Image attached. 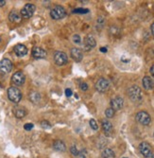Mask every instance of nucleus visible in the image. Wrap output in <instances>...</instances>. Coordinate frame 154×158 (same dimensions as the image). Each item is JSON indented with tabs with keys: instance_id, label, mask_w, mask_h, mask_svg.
Here are the masks:
<instances>
[{
	"instance_id": "nucleus-5",
	"label": "nucleus",
	"mask_w": 154,
	"mask_h": 158,
	"mask_svg": "<svg viewBox=\"0 0 154 158\" xmlns=\"http://www.w3.org/2000/svg\"><path fill=\"white\" fill-rule=\"evenodd\" d=\"M136 120L142 125H148L150 123L151 118H150V116H149L147 112L141 111L136 115Z\"/></svg>"
},
{
	"instance_id": "nucleus-23",
	"label": "nucleus",
	"mask_w": 154,
	"mask_h": 158,
	"mask_svg": "<svg viewBox=\"0 0 154 158\" xmlns=\"http://www.w3.org/2000/svg\"><path fill=\"white\" fill-rule=\"evenodd\" d=\"M105 115L108 117V118H111L113 116H115V110L112 108H108L106 111H105Z\"/></svg>"
},
{
	"instance_id": "nucleus-2",
	"label": "nucleus",
	"mask_w": 154,
	"mask_h": 158,
	"mask_svg": "<svg viewBox=\"0 0 154 158\" xmlns=\"http://www.w3.org/2000/svg\"><path fill=\"white\" fill-rule=\"evenodd\" d=\"M8 97L13 102L18 103L22 99V93L17 87H10L8 89Z\"/></svg>"
},
{
	"instance_id": "nucleus-32",
	"label": "nucleus",
	"mask_w": 154,
	"mask_h": 158,
	"mask_svg": "<svg viewBox=\"0 0 154 158\" xmlns=\"http://www.w3.org/2000/svg\"><path fill=\"white\" fill-rule=\"evenodd\" d=\"M80 88H82V90L86 91L87 89H88V84H87V83H83L80 84Z\"/></svg>"
},
{
	"instance_id": "nucleus-40",
	"label": "nucleus",
	"mask_w": 154,
	"mask_h": 158,
	"mask_svg": "<svg viewBox=\"0 0 154 158\" xmlns=\"http://www.w3.org/2000/svg\"><path fill=\"white\" fill-rule=\"evenodd\" d=\"M123 158H127V157H123Z\"/></svg>"
},
{
	"instance_id": "nucleus-39",
	"label": "nucleus",
	"mask_w": 154,
	"mask_h": 158,
	"mask_svg": "<svg viewBox=\"0 0 154 158\" xmlns=\"http://www.w3.org/2000/svg\"><path fill=\"white\" fill-rule=\"evenodd\" d=\"M152 158H154V153H153V154H152Z\"/></svg>"
},
{
	"instance_id": "nucleus-3",
	"label": "nucleus",
	"mask_w": 154,
	"mask_h": 158,
	"mask_svg": "<svg viewBox=\"0 0 154 158\" xmlns=\"http://www.w3.org/2000/svg\"><path fill=\"white\" fill-rule=\"evenodd\" d=\"M65 14H66L65 10H64V8L62 6H56L50 11V16L55 20L63 18L64 16H65Z\"/></svg>"
},
{
	"instance_id": "nucleus-25",
	"label": "nucleus",
	"mask_w": 154,
	"mask_h": 158,
	"mask_svg": "<svg viewBox=\"0 0 154 158\" xmlns=\"http://www.w3.org/2000/svg\"><path fill=\"white\" fill-rule=\"evenodd\" d=\"M72 40H73V42L76 43V44H80V42H82V38H80V36L79 35H73V37H72Z\"/></svg>"
},
{
	"instance_id": "nucleus-13",
	"label": "nucleus",
	"mask_w": 154,
	"mask_h": 158,
	"mask_svg": "<svg viewBox=\"0 0 154 158\" xmlns=\"http://www.w3.org/2000/svg\"><path fill=\"white\" fill-rule=\"evenodd\" d=\"M14 52L15 54L19 56V57H23V56L27 55V48L26 47V46H24V44H17V46L14 47Z\"/></svg>"
},
{
	"instance_id": "nucleus-22",
	"label": "nucleus",
	"mask_w": 154,
	"mask_h": 158,
	"mask_svg": "<svg viewBox=\"0 0 154 158\" xmlns=\"http://www.w3.org/2000/svg\"><path fill=\"white\" fill-rule=\"evenodd\" d=\"M102 157L103 158H111L115 157V152H113V150L111 149H105L102 152Z\"/></svg>"
},
{
	"instance_id": "nucleus-20",
	"label": "nucleus",
	"mask_w": 154,
	"mask_h": 158,
	"mask_svg": "<svg viewBox=\"0 0 154 158\" xmlns=\"http://www.w3.org/2000/svg\"><path fill=\"white\" fill-rule=\"evenodd\" d=\"M53 147H54V149L56 150V151L60 152H65V150H66L65 144H64L63 141H60V140H56L54 142V144H53Z\"/></svg>"
},
{
	"instance_id": "nucleus-14",
	"label": "nucleus",
	"mask_w": 154,
	"mask_h": 158,
	"mask_svg": "<svg viewBox=\"0 0 154 158\" xmlns=\"http://www.w3.org/2000/svg\"><path fill=\"white\" fill-rule=\"evenodd\" d=\"M71 57L74 59L76 62L79 63L80 61L82 60L83 55H82V52L80 51V49H79V48H72L71 49Z\"/></svg>"
},
{
	"instance_id": "nucleus-24",
	"label": "nucleus",
	"mask_w": 154,
	"mask_h": 158,
	"mask_svg": "<svg viewBox=\"0 0 154 158\" xmlns=\"http://www.w3.org/2000/svg\"><path fill=\"white\" fill-rule=\"evenodd\" d=\"M90 126L93 130H95V131H96V130L98 129V123H96V121L95 119H91L90 120Z\"/></svg>"
},
{
	"instance_id": "nucleus-26",
	"label": "nucleus",
	"mask_w": 154,
	"mask_h": 158,
	"mask_svg": "<svg viewBox=\"0 0 154 158\" xmlns=\"http://www.w3.org/2000/svg\"><path fill=\"white\" fill-rule=\"evenodd\" d=\"M70 152H71L72 154H73V155H75V156L79 155V152L78 151V150H77L76 146H72L71 149H70Z\"/></svg>"
},
{
	"instance_id": "nucleus-1",
	"label": "nucleus",
	"mask_w": 154,
	"mask_h": 158,
	"mask_svg": "<svg viewBox=\"0 0 154 158\" xmlns=\"http://www.w3.org/2000/svg\"><path fill=\"white\" fill-rule=\"evenodd\" d=\"M128 96L132 101H140L142 99V91L141 88L137 85H132L131 87L129 88L128 90Z\"/></svg>"
},
{
	"instance_id": "nucleus-7",
	"label": "nucleus",
	"mask_w": 154,
	"mask_h": 158,
	"mask_svg": "<svg viewBox=\"0 0 154 158\" xmlns=\"http://www.w3.org/2000/svg\"><path fill=\"white\" fill-rule=\"evenodd\" d=\"M109 87H110V83L108 82L106 79L101 78L98 80V83H96V89L100 93L106 92Z\"/></svg>"
},
{
	"instance_id": "nucleus-31",
	"label": "nucleus",
	"mask_w": 154,
	"mask_h": 158,
	"mask_svg": "<svg viewBox=\"0 0 154 158\" xmlns=\"http://www.w3.org/2000/svg\"><path fill=\"white\" fill-rule=\"evenodd\" d=\"M129 60H131V59H129V57H127L126 55H123L122 57H121V61H122L123 63H129Z\"/></svg>"
},
{
	"instance_id": "nucleus-16",
	"label": "nucleus",
	"mask_w": 154,
	"mask_h": 158,
	"mask_svg": "<svg viewBox=\"0 0 154 158\" xmlns=\"http://www.w3.org/2000/svg\"><path fill=\"white\" fill-rule=\"evenodd\" d=\"M102 128H103V131L105 133L106 135H111V133L113 132V125L110 121H108L106 119H104L102 121Z\"/></svg>"
},
{
	"instance_id": "nucleus-8",
	"label": "nucleus",
	"mask_w": 154,
	"mask_h": 158,
	"mask_svg": "<svg viewBox=\"0 0 154 158\" xmlns=\"http://www.w3.org/2000/svg\"><path fill=\"white\" fill-rule=\"evenodd\" d=\"M139 150H140V152L143 154L146 158H149L152 156V149L151 147L149 146L148 143L147 142H142L139 146Z\"/></svg>"
},
{
	"instance_id": "nucleus-29",
	"label": "nucleus",
	"mask_w": 154,
	"mask_h": 158,
	"mask_svg": "<svg viewBox=\"0 0 154 158\" xmlns=\"http://www.w3.org/2000/svg\"><path fill=\"white\" fill-rule=\"evenodd\" d=\"M41 125H42V127L43 128H49L51 127V125L49 122H47V121H42L41 122Z\"/></svg>"
},
{
	"instance_id": "nucleus-17",
	"label": "nucleus",
	"mask_w": 154,
	"mask_h": 158,
	"mask_svg": "<svg viewBox=\"0 0 154 158\" xmlns=\"http://www.w3.org/2000/svg\"><path fill=\"white\" fill-rule=\"evenodd\" d=\"M96 44V42L93 35H88L86 39H85V47H88V49H91V48L95 47Z\"/></svg>"
},
{
	"instance_id": "nucleus-21",
	"label": "nucleus",
	"mask_w": 154,
	"mask_h": 158,
	"mask_svg": "<svg viewBox=\"0 0 154 158\" xmlns=\"http://www.w3.org/2000/svg\"><path fill=\"white\" fill-rule=\"evenodd\" d=\"M30 99L31 102L38 103L39 101L41 100V95H40L38 92L32 91V92H30Z\"/></svg>"
},
{
	"instance_id": "nucleus-4",
	"label": "nucleus",
	"mask_w": 154,
	"mask_h": 158,
	"mask_svg": "<svg viewBox=\"0 0 154 158\" xmlns=\"http://www.w3.org/2000/svg\"><path fill=\"white\" fill-rule=\"evenodd\" d=\"M35 10H36L35 5H33V4H27L21 10L20 13H21V16L24 18H30L33 15Z\"/></svg>"
},
{
	"instance_id": "nucleus-11",
	"label": "nucleus",
	"mask_w": 154,
	"mask_h": 158,
	"mask_svg": "<svg viewBox=\"0 0 154 158\" xmlns=\"http://www.w3.org/2000/svg\"><path fill=\"white\" fill-rule=\"evenodd\" d=\"M32 56L35 59H43L46 57V51L39 47H35L32 49Z\"/></svg>"
},
{
	"instance_id": "nucleus-12",
	"label": "nucleus",
	"mask_w": 154,
	"mask_h": 158,
	"mask_svg": "<svg viewBox=\"0 0 154 158\" xmlns=\"http://www.w3.org/2000/svg\"><path fill=\"white\" fill-rule=\"evenodd\" d=\"M124 105V100L120 97H116V98L113 99L111 100V106L113 110H120Z\"/></svg>"
},
{
	"instance_id": "nucleus-6",
	"label": "nucleus",
	"mask_w": 154,
	"mask_h": 158,
	"mask_svg": "<svg viewBox=\"0 0 154 158\" xmlns=\"http://www.w3.org/2000/svg\"><path fill=\"white\" fill-rule=\"evenodd\" d=\"M54 61L56 64H58V66H64V64L68 62L67 55L64 53V52L58 51L56 52L54 55Z\"/></svg>"
},
{
	"instance_id": "nucleus-18",
	"label": "nucleus",
	"mask_w": 154,
	"mask_h": 158,
	"mask_svg": "<svg viewBox=\"0 0 154 158\" xmlns=\"http://www.w3.org/2000/svg\"><path fill=\"white\" fill-rule=\"evenodd\" d=\"M13 112L14 116L16 117H18V118H22V117H24L27 115L26 109H24L23 107H14Z\"/></svg>"
},
{
	"instance_id": "nucleus-30",
	"label": "nucleus",
	"mask_w": 154,
	"mask_h": 158,
	"mask_svg": "<svg viewBox=\"0 0 154 158\" xmlns=\"http://www.w3.org/2000/svg\"><path fill=\"white\" fill-rule=\"evenodd\" d=\"M24 128H25V130H27V131H30V130L33 128V124H32V123H27V124L25 125V126H24Z\"/></svg>"
},
{
	"instance_id": "nucleus-38",
	"label": "nucleus",
	"mask_w": 154,
	"mask_h": 158,
	"mask_svg": "<svg viewBox=\"0 0 154 158\" xmlns=\"http://www.w3.org/2000/svg\"><path fill=\"white\" fill-rule=\"evenodd\" d=\"M1 41H2V39H1V37H0V43H1Z\"/></svg>"
},
{
	"instance_id": "nucleus-35",
	"label": "nucleus",
	"mask_w": 154,
	"mask_h": 158,
	"mask_svg": "<svg viewBox=\"0 0 154 158\" xmlns=\"http://www.w3.org/2000/svg\"><path fill=\"white\" fill-rule=\"evenodd\" d=\"M6 4V1L5 0H0V7H2V6H4Z\"/></svg>"
},
{
	"instance_id": "nucleus-10",
	"label": "nucleus",
	"mask_w": 154,
	"mask_h": 158,
	"mask_svg": "<svg viewBox=\"0 0 154 158\" xmlns=\"http://www.w3.org/2000/svg\"><path fill=\"white\" fill-rule=\"evenodd\" d=\"M13 69V63L9 59H3L0 61V71L3 73H10Z\"/></svg>"
},
{
	"instance_id": "nucleus-28",
	"label": "nucleus",
	"mask_w": 154,
	"mask_h": 158,
	"mask_svg": "<svg viewBox=\"0 0 154 158\" xmlns=\"http://www.w3.org/2000/svg\"><path fill=\"white\" fill-rule=\"evenodd\" d=\"M79 158H87V152L86 150H82V152H79Z\"/></svg>"
},
{
	"instance_id": "nucleus-34",
	"label": "nucleus",
	"mask_w": 154,
	"mask_h": 158,
	"mask_svg": "<svg viewBox=\"0 0 154 158\" xmlns=\"http://www.w3.org/2000/svg\"><path fill=\"white\" fill-rule=\"evenodd\" d=\"M150 73H151L152 77L154 78V66H152L150 67Z\"/></svg>"
},
{
	"instance_id": "nucleus-33",
	"label": "nucleus",
	"mask_w": 154,
	"mask_h": 158,
	"mask_svg": "<svg viewBox=\"0 0 154 158\" xmlns=\"http://www.w3.org/2000/svg\"><path fill=\"white\" fill-rule=\"evenodd\" d=\"M65 96H67V97L72 96V90H71V89H69V88L65 89Z\"/></svg>"
},
{
	"instance_id": "nucleus-27",
	"label": "nucleus",
	"mask_w": 154,
	"mask_h": 158,
	"mask_svg": "<svg viewBox=\"0 0 154 158\" xmlns=\"http://www.w3.org/2000/svg\"><path fill=\"white\" fill-rule=\"evenodd\" d=\"M88 10H86V9H76L75 11H74V13H88Z\"/></svg>"
},
{
	"instance_id": "nucleus-15",
	"label": "nucleus",
	"mask_w": 154,
	"mask_h": 158,
	"mask_svg": "<svg viewBox=\"0 0 154 158\" xmlns=\"http://www.w3.org/2000/svg\"><path fill=\"white\" fill-rule=\"evenodd\" d=\"M142 83H143V86L145 89H147V90H151L154 87V82L153 80L150 78V77H144L143 80H142Z\"/></svg>"
},
{
	"instance_id": "nucleus-19",
	"label": "nucleus",
	"mask_w": 154,
	"mask_h": 158,
	"mask_svg": "<svg viewBox=\"0 0 154 158\" xmlns=\"http://www.w3.org/2000/svg\"><path fill=\"white\" fill-rule=\"evenodd\" d=\"M9 19H10V21H11L13 23H20V22H21V20H22L21 15H20L17 11H13L10 13Z\"/></svg>"
},
{
	"instance_id": "nucleus-9",
	"label": "nucleus",
	"mask_w": 154,
	"mask_h": 158,
	"mask_svg": "<svg viewBox=\"0 0 154 158\" xmlns=\"http://www.w3.org/2000/svg\"><path fill=\"white\" fill-rule=\"evenodd\" d=\"M11 80H13V83L15 85H22L26 80V76L21 71L15 72L13 75V77H11Z\"/></svg>"
},
{
	"instance_id": "nucleus-37",
	"label": "nucleus",
	"mask_w": 154,
	"mask_h": 158,
	"mask_svg": "<svg viewBox=\"0 0 154 158\" xmlns=\"http://www.w3.org/2000/svg\"><path fill=\"white\" fill-rule=\"evenodd\" d=\"M151 32H152V34L154 35V23L151 25Z\"/></svg>"
},
{
	"instance_id": "nucleus-36",
	"label": "nucleus",
	"mask_w": 154,
	"mask_h": 158,
	"mask_svg": "<svg viewBox=\"0 0 154 158\" xmlns=\"http://www.w3.org/2000/svg\"><path fill=\"white\" fill-rule=\"evenodd\" d=\"M100 51L101 52H107V48L106 47H101L100 48Z\"/></svg>"
}]
</instances>
